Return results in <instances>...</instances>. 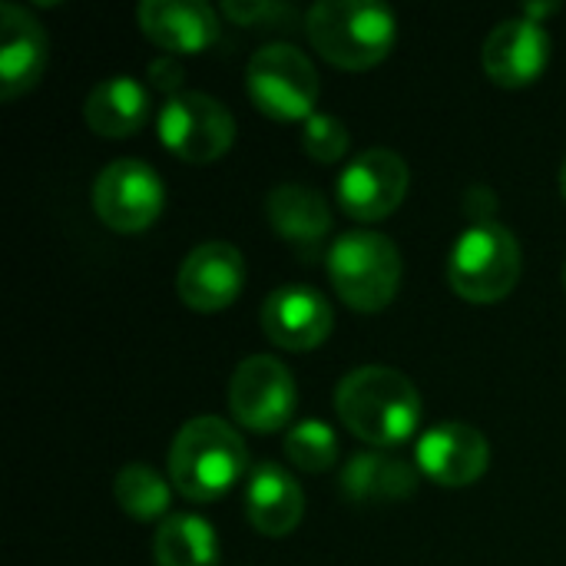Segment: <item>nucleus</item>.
Segmentation results:
<instances>
[{
    "mask_svg": "<svg viewBox=\"0 0 566 566\" xmlns=\"http://www.w3.org/2000/svg\"><path fill=\"white\" fill-rule=\"evenodd\" d=\"M335 411L358 441L388 451L405 444L418 431L421 395L398 368L361 365L338 381Z\"/></svg>",
    "mask_w": 566,
    "mask_h": 566,
    "instance_id": "f257e3e1",
    "label": "nucleus"
},
{
    "mask_svg": "<svg viewBox=\"0 0 566 566\" xmlns=\"http://www.w3.org/2000/svg\"><path fill=\"white\" fill-rule=\"evenodd\" d=\"M245 464L249 454L242 434L216 415L186 421L169 448L172 488L196 504L226 497L245 474Z\"/></svg>",
    "mask_w": 566,
    "mask_h": 566,
    "instance_id": "f03ea898",
    "label": "nucleus"
},
{
    "mask_svg": "<svg viewBox=\"0 0 566 566\" xmlns=\"http://www.w3.org/2000/svg\"><path fill=\"white\" fill-rule=\"evenodd\" d=\"M305 33L328 63L342 70H368L391 53L398 20L375 0H318L305 13Z\"/></svg>",
    "mask_w": 566,
    "mask_h": 566,
    "instance_id": "7ed1b4c3",
    "label": "nucleus"
},
{
    "mask_svg": "<svg viewBox=\"0 0 566 566\" xmlns=\"http://www.w3.org/2000/svg\"><path fill=\"white\" fill-rule=\"evenodd\" d=\"M328 279L338 298L355 312H381L401 285L398 245L371 229L345 232L328 249Z\"/></svg>",
    "mask_w": 566,
    "mask_h": 566,
    "instance_id": "20e7f679",
    "label": "nucleus"
},
{
    "mask_svg": "<svg viewBox=\"0 0 566 566\" xmlns=\"http://www.w3.org/2000/svg\"><path fill=\"white\" fill-rule=\"evenodd\" d=\"M521 262V242L507 226L478 222L454 242L448 255V282L464 302L491 305L514 292Z\"/></svg>",
    "mask_w": 566,
    "mask_h": 566,
    "instance_id": "39448f33",
    "label": "nucleus"
},
{
    "mask_svg": "<svg viewBox=\"0 0 566 566\" xmlns=\"http://www.w3.org/2000/svg\"><path fill=\"white\" fill-rule=\"evenodd\" d=\"M245 86H249L252 103L279 123L315 116L318 73L312 60L292 43H265L249 60Z\"/></svg>",
    "mask_w": 566,
    "mask_h": 566,
    "instance_id": "423d86ee",
    "label": "nucleus"
},
{
    "mask_svg": "<svg viewBox=\"0 0 566 566\" xmlns=\"http://www.w3.org/2000/svg\"><path fill=\"white\" fill-rule=\"evenodd\" d=\"M159 139L182 163H216L235 143V119L229 106L209 93L182 90L159 109Z\"/></svg>",
    "mask_w": 566,
    "mask_h": 566,
    "instance_id": "0eeeda50",
    "label": "nucleus"
},
{
    "mask_svg": "<svg viewBox=\"0 0 566 566\" xmlns=\"http://www.w3.org/2000/svg\"><path fill=\"white\" fill-rule=\"evenodd\" d=\"M295 405H298L295 378L279 358L252 355L232 371L229 411L242 428H249L255 434L282 431L292 421Z\"/></svg>",
    "mask_w": 566,
    "mask_h": 566,
    "instance_id": "6e6552de",
    "label": "nucleus"
},
{
    "mask_svg": "<svg viewBox=\"0 0 566 566\" xmlns=\"http://www.w3.org/2000/svg\"><path fill=\"white\" fill-rule=\"evenodd\" d=\"M166 202L159 172L143 159H116L93 182V209L113 232L149 229Z\"/></svg>",
    "mask_w": 566,
    "mask_h": 566,
    "instance_id": "1a4fd4ad",
    "label": "nucleus"
},
{
    "mask_svg": "<svg viewBox=\"0 0 566 566\" xmlns=\"http://www.w3.org/2000/svg\"><path fill=\"white\" fill-rule=\"evenodd\" d=\"M408 182L411 172L398 153L365 149L338 176V206L358 222H378L401 206Z\"/></svg>",
    "mask_w": 566,
    "mask_h": 566,
    "instance_id": "9d476101",
    "label": "nucleus"
},
{
    "mask_svg": "<svg viewBox=\"0 0 566 566\" xmlns=\"http://www.w3.org/2000/svg\"><path fill=\"white\" fill-rule=\"evenodd\" d=\"M415 464L441 488H468L488 474L491 448L478 428L464 421H441L418 438Z\"/></svg>",
    "mask_w": 566,
    "mask_h": 566,
    "instance_id": "9b49d317",
    "label": "nucleus"
},
{
    "mask_svg": "<svg viewBox=\"0 0 566 566\" xmlns=\"http://www.w3.org/2000/svg\"><path fill=\"white\" fill-rule=\"evenodd\" d=\"M245 285V259L232 242H202L196 245L176 275V292L192 312H222L229 308Z\"/></svg>",
    "mask_w": 566,
    "mask_h": 566,
    "instance_id": "f8f14e48",
    "label": "nucleus"
},
{
    "mask_svg": "<svg viewBox=\"0 0 566 566\" xmlns=\"http://www.w3.org/2000/svg\"><path fill=\"white\" fill-rule=\"evenodd\" d=\"M332 305L312 285H282L262 305V328L285 352L322 348L332 335Z\"/></svg>",
    "mask_w": 566,
    "mask_h": 566,
    "instance_id": "ddd939ff",
    "label": "nucleus"
},
{
    "mask_svg": "<svg viewBox=\"0 0 566 566\" xmlns=\"http://www.w3.org/2000/svg\"><path fill=\"white\" fill-rule=\"evenodd\" d=\"M484 70L497 86H531L551 63V36L531 17L501 20L484 40Z\"/></svg>",
    "mask_w": 566,
    "mask_h": 566,
    "instance_id": "4468645a",
    "label": "nucleus"
},
{
    "mask_svg": "<svg viewBox=\"0 0 566 566\" xmlns=\"http://www.w3.org/2000/svg\"><path fill=\"white\" fill-rule=\"evenodd\" d=\"M50 60L43 23L17 3L0 7V96L17 99L30 93Z\"/></svg>",
    "mask_w": 566,
    "mask_h": 566,
    "instance_id": "2eb2a0df",
    "label": "nucleus"
},
{
    "mask_svg": "<svg viewBox=\"0 0 566 566\" xmlns=\"http://www.w3.org/2000/svg\"><path fill=\"white\" fill-rule=\"evenodd\" d=\"M139 27L169 56L202 53L219 36V17L202 0H146L139 3Z\"/></svg>",
    "mask_w": 566,
    "mask_h": 566,
    "instance_id": "dca6fc26",
    "label": "nucleus"
},
{
    "mask_svg": "<svg viewBox=\"0 0 566 566\" xmlns=\"http://www.w3.org/2000/svg\"><path fill=\"white\" fill-rule=\"evenodd\" d=\"M245 517L265 537H289L305 514V494L298 481L279 464H259L245 481Z\"/></svg>",
    "mask_w": 566,
    "mask_h": 566,
    "instance_id": "f3484780",
    "label": "nucleus"
},
{
    "mask_svg": "<svg viewBox=\"0 0 566 566\" xmlns=\"http://www.w3.org/2000/svg\"><path fill=\"white\" fill-rule=\"evenodd\" d=\"M265 216L272 229L295 249L312 252L332 232V209L328 199L305 186V182H282L265 199Z\"/></svg>",
    "mask_w": 566,
    "mask_h": 566,
    "instance_id": "a211bd4d",
    "label": "nucleus"
},
{
    "mask_svg": "<svg viewBox=\"0 0 566 566\" xmlns=\"http://www.w3.org/2000/svg\"><path fill=\"white\" fill-rule=\"evenodd\" d=\"M418 464L388 454V451H361L348 461L342 488L355 504H395L408 501L418 491Z\"/></svg>",
    "mask_w": 566,
    "mask_h": 566,
    "instance_id": "6ab92c4d",
    "label": "nucleus"
},
{
    "mask_svg": "<svg viewBox=\"0 0 566 566\" xmlns=\"http://www.w3.org/2000/svg\"><path fill=\"white\" fill-rule=\"evenodd\" d=\"M149 116V93L133 76H109L93 86L83 106V119L96 136L126 139L143 129Z\"/></svg>",
    "mask_w": 566,
    "mask_h": 566,
    "instance_id": "aec40b11",
    "label": "nucleus"
},
{
    "mask_svg": "<svg viewBox=\"0 0 566 566\" xmlns=\"http://www.w3.org/2000/svg\"><path fill=\"white\" fill-rule=\"evenodd\" d=\"M156 566H219V537L199 514H172L153 537Z\"/></svg>",
    "mask_w": 566,
    "mask_h": 566,
    "instance_id": "412c9836",
    "label": "nucleus"
},
{
    "mask_svg": "<svg viewBox=\"0 0 566 566\" xmlns=\"http://www.w3.org/2000/svg\"><path fill=\"white\" fill-rule=\"evenodd\" d=\"M113 494L123 514H129L133 521H156L172 504L169 484L149 464H126L113 481Z\"/></svg>",
    "mask_w": 566,
    "mask_h": 566,
    "instance_id": "4be33fe9",
    "label": "nucleus"
},
{
    "mask_svg": "<svg viewBox=\"0 0 566 566\" xmlns=\"http://www.w3.org/2000/svg\"><path fill=\"white\" fill-rule=\"evenodd\" d=\"M285 454L289 461L305 474H322L338 461V434L325 421H298L285 434Z\"/></svg>",
    "mask_w": 566,
    "mask_h": 566,
    "instance_id": "5701e85b",
    "label": "nucleus"
},
{
    "mask_svg": "<svg viewBox=\"0 0 566 566\" xmlns=\"http://www.w3.org/2000/svg\"><path fill=\"white\" fill-rule=\"evenodd\" d=\"M302 149H305L315 163H338V159L348 153V126H345L338 116L315 113V116L305 119Z\"/></svg>",
    "mask_w": 566,
    "mask_h": 566,
    "instance_id": "b1692460",
    "label": "nucleus"
},
{
    "mask_svg": "<svg viewBox=\"0 0 566 566\" xmlns=\"http://www.w3.org/2000/svg\"><path fill=\"white\" fill-rule=\"evenodd\" d=\"M226 10V17H232V20H239V23H245V27H255V23H269V27H279V17L282 13H295V10H289V7H282V3H226L222 7Z\"/></svg>",
    "mask_w": 566,
    "mask_h": 566,
    "instance_id": "393cba45",
    "label": "nucleus"
},
{
    "mask_svg": "<svg viewBox=\"0 0 566 566\" xmlns=\"http://www.w3.org/2000/svg\"><path fill=\"white\" fill-rule=\"evenodd\" d=\"M149 76H153V83H156V86H163L169 96L182 93V90H176V86H179V80H182V66H179V60H176V56H159V60L149 66Z\"/></svg>",
    "mask_w": 566,
    "mask_h": 566,
    "instance_id": "a878e982",
    "label": "nucleus"
},
{
    "mask_svg": "<svg viewBox=\"0 0 566 566\" xmlns=\"http://www.w3.org/2000/svg\"><path fill=\"white\" fill-rule=\"evenodd\" d=\"M554 10H557V3H531V7H527V17L541 23V17H544V13H554Z\"/></svg>",
    "mask_w": 566,
    "mask_h": 566,
    "instance_id": "bb28decb",
    "label": "nucleus"
},
{
    "mask_svg": "<svg viewBox=\"0 0 566 566\" xmlns=\"http://www.w3.org/2000/svg\"><path fill=\"white\" fill-rule=\"evenodd\" d=\"M560 192H564V199H566V159H564V166H560Z\"/></svg>",
    "mask_w": 566,
    "mask_h": 566,
    "instance_id": "cd10ccee",
    "label": "nucleus"
},
{
    "mask_svg": "<svg viewBox=\"0 0 566 566\" xmlns=\"http://www.w3.org/2000/svg\"><path fill=\"white\" fill-rule=\"evenodd\" d=\"M564 282H566V272H564Z\"/></svg>",
    "mask_w": 566,
    "mask_h": 566,
    "instance_id": "c85d7f7f",
    "label": "nucleus"
}]
</instances>
